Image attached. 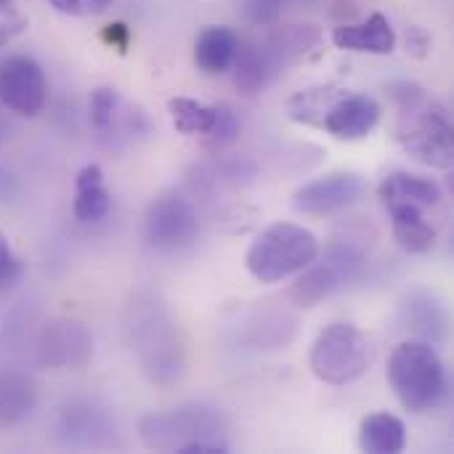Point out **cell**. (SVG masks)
Instances as JSON below:
<instances>
[{"label": "cell", "mask_w": 454, "mask_h": 454, "mask_svg": "<svg viewBox=\"0 0 454 454\" xmlns=\"http://www.w3.org/2000/svg\"><path fill=\"white\" fill-rule=\"evenodd\" d=\"M112 205L109 189L104 184V170L101 165L90 162L74 176V202L72 213L80 223H98L106 218Z\"/></svg>", "instance_id": "cell-17"}, {"label": "cell", "mask_w": 454, "mask_h": 454, "mask_svg": "<svg viewBox=\"0 0 454 454\" xmlns=\"http://www.w3.org/2000/svg\"><path fill=\"white\" fill-rule=\"evenodd\" d=\"M51 5L67 16H98L112 5V0H51Z\"/></svg>", "instance_id": "cell-32"}, {"label": "cell", "mask_w": 454, "mask_h": 454, "mask_svg": "<svg viewBox=\"0 0 454 454\" xmlns=\"http://www.w3.org/2000/svg\"><path fill=\"white\" fill-rule=\"evenodd\" d=\"M0 13H13V0H0Z\"/></svg>", "instance_id": "cell-36"}, {"label": "cell", "mask_w": 454, "mask_h": 454, "mask_svg": "<svg viewBox=\"0 0 454 454\" xmlns=\"http://www.w3.org/2000/svg\"><path fill=\"white\" fill-rule=\"evenodd\" d=\"M234 82L239 90L245 93H258L263 90L282 69L274 61L271 51L266 48V43H239L237 59H234Z\"/></svg>", "instance_id": "cell-19"}, {"label": "cell", "mask_w": 454, "mask_h": 454, "mask_svg": "<svg viewBox=\"0 0 454 454\" xmlns=\"http://www.w3.org/2000/svg\"><path fill=\"white\" fill-rule=\"evenodd\" d=\"M388 93L399 106L396 136L402 149L428 168L450 170L454 162V141L447 109L420 82L412 80L391 82Z\"/></svg>", "instance_id": "cell-2"}, {"label": "cell", "mask_w": 454, "mask_h": 454, "mask_svg": "<svg viewBox=\"0 0 454 454\" xmlns=\"http://www.w3.org/2000/svg\"><path fill=\"white\" fill-rule=\"evenodd\" d=\"M263 43L271 51L279 69L285 72L287 67L317 56L325 45V35L317 24H290L271 32Z\"/></svg>", "instance_id": "cell-15"}, {"label": "cell", "mask_w": 454, "mask_h": 454, "mask_svg": "<svg viewBox=\"0 0 454 454\" xmlns=\"http://www.w3.org/2000/svg\"><path fill=\"white\" fill-rule=\"evenodd\" d=\"M237 136H239V120H237V114H234V109L231 106H226V104H218L215 106V125H213V130L207 133V138H210V146H229V144H234L237 141Z\"/></svg>", "instance_id": "cell-29"}, {"label": "cell", "mask_w": 454, "mask_h": 454, "mask_svg": "<svg viewBox=\"0 0 454 454\" xmlns=\"http://www.w3.org/2000/svg\"><path fill=\"white\" fill-rule=\"evenodd\" d=\"M319 258V239L314 231L279 221L263 229L247 247L245 253V266L247 271L263 282V285H277L285 282L295 274H301L306 266H311Z\"/></svg>", "instance_id": "cell-3"}, {"label": "cell", "mask_w": 454, "mask_h": 454, "mask_svg": "<svg viewBox=\"0 0 454 454\" xmlns=\"http://www.w3.org/2000/svg\"><path fill=\"white\" fill-rule=\"evenodd\" d=\"M114 423L109 415L88 402H72L59 412V436L67 447H104L112 442Z\"/></svg>", "instance_id": "cell-12"}, {"label": "cell", "mask_w": 454, "mask_h": 454, "mask_svg": "<svg viewBox=\"0 0 454 454\" xmlns=\"http://www.w3.org/2000/svg\"><path fill=\"white\" fill-rule=\"evenodd\" d=\"M391 229L396 245L410 255H426L436 245V226L423 215V207L418 205H388Z\"/></svg>", "instance_id": "cell-16"}, {"label": "cell", "mask_w": 454, "mask_h": 454, "mask_svg": "<svg viewBox=\"0 0 454 454\" xmlns=\"http://www.w3.org/2000/svg\"><path fill=\"white\" fill-rule=\"evenodd\" d=\"M399 327L415 335V340H426L439 346L447 340V311L442 301L428 290H412L399 306Z\"/></svg>", "instance_id": "cell-13"}, {"label": "cell", "mask_w": 454, "mask_h": 454, "mask_svg": "<svg viewBox=\"0 0 454 454\" xmlns=\"http://www.w3.org/2000/svg\"><path fill=\"white\" fill-rule=\"evenodd\" d=\"M298 333V319L279 309H255L247 319V340L255 348H285Z\"/></svg>", "instance_id": "cell-21"}, {"label": "cell", "mask_w": 454, "mask_h": 454, "mask_svg": "<svg viewBox=\"0 0 454 454\" xmlns=\"http://www.w3.org/2000/svg\"><path fill=\"white\" fill-rule=\"evenodd\" d=\"M335 93L330 88H319V90H303L298 96L290 98L287 104V117L303 125H319L325 109L333 104Z\"/></svg>", "instance_id": "cell-27"}, {"label": "cell", "mask_w": 454, "mask_h": 454, "mask_svg": "<svg viewBox=\"0 0 454 454\" xmlns=\"http://www.w3.org/2000/svg\"><path fill=\"white\" fill-rule=\"evenodd\" d=\"M359 447L367 454H399L407 447V428L391 412L367 415L359 426Z\"/></svg>", "instance_id": "cell-22"}, {"label": "cell", "mask_w": 454, "mask_h": 454, "mask_svg": "<svg viewBox=\"0 0 454 454\" xmlns=\"http://www.w3.org/2000/svg\"><path fill=\"white\" fill-rule=\"evenodd\" d=\"M340 287H346L340 282V277L333 271V266H327L325 261L322 263H311L301 271L298 282L290 287V301L298 306V309H314L319 306L322 301H327L330 295H335Z\"/></svg>", "instance_id": "cell-23"}, {"label": "cell", "mask_w": 454, "mask_h": 454, "mask_svg": "<svg viewBox=\"0 0 454 454\" xmlns=\"http://www.w3.org/2000/svg\"><path fill=\"white\" fill-rule=\"evenodd\" d=\"M335 48L354 51V53H375L386 56L396 48V32L383 13H372L359 24H340L333 29Z\"/></svg>", "instance_id": "cell-14"}, {"label": "cell", "mask_w": 454, "mask_h": 454, "mask_svg": "<svg viewBox=\"0 0 454 454\" xmlns=\"http://www.w3.org/2000/svg\"><path fill=\"white\" fill-rule=\"evenodd\" d=\"M325 263L333 266V271L340 277L343 285H351L356 279L364 277L367 271V253L364 247L351 239V237H335L327 247H325Z\"/></svg>", "instance_id": "cell-25"}, {"label": "cell", "mask_w": 454, "mask_h": 454, "mask_svg": "<svg viewBox=\"0 0 454 454\" xmlns=\"http://www.w3.org/2000/svg\"><path fill=\"white\" fill-rule=\"evenodd\" d=\"M101 37H104L109 45H114L117 51H125V48H128V43H130V29H128V24H125V21H112V24H106V27H104Z\"/></svg>", "instance_id": "cell-33"}, {"label": "cell", "mask_w": 454, "mask_h": 454, "mask_svg": "<svg viewBox=\"0 0 454 454\" xmlns=\"http://www.w3.org/2000/svg\"><path fill=\"white\" fill-rule=\"evenodd\" d=\"M285 5H287V0H245L242 13L250 24L266 27V24H274L279 19Z\"/></svg>", "instance_id": "cell-31"}, {"label": "cell", "mask_w": 454, "mask_h": 454, "mask_svg": "<svg viewBox=\"0 0 454 454\" xmlns=\"http://www.w3.org/2000/svg\"><path fill=\"white\" fill-rule=\"evenodd\" d=\"M364 194H367V181L359 173L338 170L311 184H303L293 197V207L306 215H333L362 202Z\"/></svg>", "instance_id": "cell-10"}, {"label": "cell", "mask_w": 454, "mask_h": 454, "mask_svg": "<svg viewBox=\"0 0 454 454\" xmlns=\"http://www.w3.org/2000/svg\"><path fill=\"white\" fill-rule=\"evenodd\" d=\"M19 29H21L19 24H13V27H11V24H0V48H3V45H5V43H8Z\"/></svg>", "instance_id": "cell-35"}, {"label": "cell", "mask_w": 454, "mask_h": 454, "mask_svg": "<svg viewBox=\"0 0 454 454\" xmlns=\"http://www.w3.org/2000/svg\"><path fill=\"white\" fill-rule=\"evenodd\" d=\"M239 37L229 27H205L194 43V61L205 74H223L234 67Z\"/></svg>", "instance_id": "cell-18"}, {"label": "cell", "mask_w": 454, "mask_h": 454, "mask_svg": "<svg viewBox=\"0 0 454 454\" xmlns=\"http://www.w3.org/2000/svg\"><path fill=\"white\" fill-rule=\"evenodd\" d=\"M35 356L45 370H82L93 356V335L77 319H51L37 335Z\"/></svg>", "instance_id": "cell-8"}, {"label": "cell", "mask_w": 454, "mask_h": 454, "mask_svg": "<svg viewBox=\"0 0 454 454\" xmlns=\"http://www.w3.org/2000/svg\"><path fill=\"white\" fill-rule=\"evenodd\" d=\"M122 333L144 378L152 386H173L186 372V340L170 306L152 295L138 293L125 306Z\"/></svg>", "instance_id": "cell-1"}, {"label": "cell", "mask_w": 454, "mask_h": 454, "mask_svg": "<svg viewBox=\"0 0 454 454\" xmlns=\"http://www.w3.org/2000/svg\"><path fill=\"white\" fill-rule=\"evenodd\" d=\"M43 67L24 53L0 61V104L21 117H35L45 106Z\"/></svg>", "instance_id": "cell-9"}, {"label": "cell", "mask_w": 454, "mask_h": 454, "mask_svg": "<svg viewBox=\"0 0 454 454\" xmlns=\"http://www.w3.org/2000/svg\"><path fill=\"white\" fill-rule=\"evenodd\" d=\"M168 112L176 130L184 136H207L215 125V106L202 104L197 98L176 96L168 101Z\"/></svg>", "instance_id": "cell-26"}, {"label": "cell", "mask_w": 454, "mask_h": 454, "mask_svg": "<svg viewBox=\"0 0 454 454\" xmlns=\"http://www.w3.org/2000/svg\"><path fill=\"white\" fill-rule=\"evenodd\" d=\"M120 109H122V101L114 88H96L90 93V122L98 133L109 136Z\"/></svg>", "instance_id": "cell-28"}, {"label": "cell", "mask_w": 454, "mask_h": 454, "mask_svg": "<svg viewBox=\"0 0 454 454\" xmlns=\"http://www.w3.org/2000/svg\"><path fill=\"white\" fill-rule=\"evenodd\" d=\"M380 122V104L364 93H338L325 109L319 128L338 141H359Z\"/></svg>", "instance_id": "cell-11"}, {"label": "cell", "mask_w": 454, "mask_h": 454, "mask_svg": "<svg viewBox=\"0 0 454 454\" xmlns=\"http://www.w3.org/2000/svg\"><path fill=\"white\" fill-rule=\"evenodd\" d=\"M200 221L189 200L165 194L154 200L144 218V237L160 253H178L197 239Z\"/></svg>", "instance_id": "cell-7"}, {"label": "cell", "mask_w": 454, "mask_h": 454, "mask_svg": "<svg viewBox=\"0 0 454 454\" xmlns=\"http://www.w3.org/2000/svg\"><path fill=\"white\" fill-rule=\"evenodd\" d=\"M24 271H27L24 261L11 250L8 237L0 231V293H5V290L16 287V285L21 282Z\"/></svg>", "instance_id": "cell-30"}, {"label": "cell", "mask_w": 454, "mask_h": 454, "mask_svg": "<svg viewBox=\"0 0 454 454\" xmlns=\"http://www.w3.org/2000/svg\"><path fill=\"white\" fill-rule=\"evenodd\" d=\"M226 418L210 404H181L170 412H149L138 420V439L152 452H178L189 442H226Z\"/></svg>", "instance_id": "cell-5"}, {"label": "cell", "mask_w": 454, "mask_h": 454, "mask_svg": "<svg viewBox=\"0 0 454 454\" xmlns=\"http://www.w3.org/2000/svg\"><path fill=\"white\" fill-rule=\"evenodd\" d=\"M378 197L383 202V207L388 205H418V207H434L442 200V189L436 181L426 178V176H415V173H391L380 189Z\"/></svg>", "instance_id": "cell-20"}, {"label": "cell", "mask_w": 454, "mask_h": 454, "mask_svg": "<svg viewBox=\"0 0 454 454\" xmlns=\"http://www.w3.org/2000/svg\"><path fill=\"white\" fill-rule=\"evenodd\" d=\"M431 48V35L420 27H410L407 29V51L418 59H423Z\"/></svg>", "instance_id": "cell-34"}, {"label": "cell", "mask_w": 454, "mask_h": 454, "mask_svg": "<svg viewBox=\"0 0 454 454\" xmlns=\"http://www.w3.org/2000/svg\"><path fill=\"white\" fill-rule=\"evenodd\" d=\"M388 383L402 407L412 415L431 412L447 391V375L436 348L415 338L394 348L388 359Z\"/></svg>", "instance_id": "cell-4"}, {"label": "cell", "mask_w": 454, "mask_h": 454, "mask_svg": "<svg viewBox=\"0 0 454 454\" xmlns=\"http://www.w3.org/2000/svg\"><path fill=\"white\" fill-rule=\"evenodd\" d=\"M375 362V346L372 340L348 322H338L325 327L309 356V367L317 380L327 386H351L356 383Z\"/></svg>", "instance_id": "cell-6"}, {"label": "cell", "mask_w": 454, "mask_h": 454, "mask_svg": "<svg viewBox=\"0 0 454 454\" xmlns=\"http://www.w3.org/2000/svg\"><path fill=\"white\" fill-rule=\"evenodd\" d=\"M37 402L35 383L21 372H0V426L21 423Z\"/></svg>", "instance_id": "cell-24"}]
</instances>
